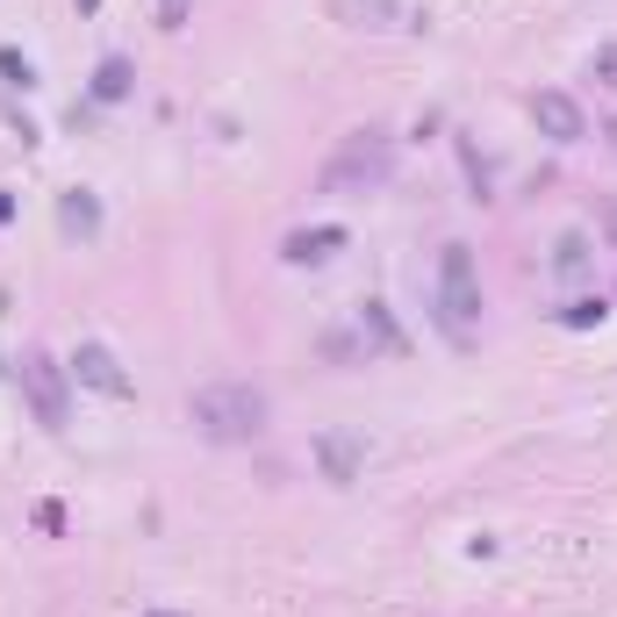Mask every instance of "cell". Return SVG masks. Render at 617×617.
<instances>
[{"label":"cell","mask_w":617,"mask_h":617,"mask_svg":"<svg viewBox=\"0 0 617 617\" xmlns=\"http://www.w3.org/2000/svg\"><path fill=\"white\" fill-rule=\"evenodd\" d=\"M596 274V244L582 238V230H567L560 244H553V280H589Z\"/></svg>","instance_id":"obj_10"},{"label":"cell","mask_w":617,"mask_h":617,"mask_svg":"<svg viewBox=\"0 0 617 617\" xmlns=\"http://www.w3.org/2000/svg\"><path fill=\"white\" fill-rule=\"evenodd\" d=\"M158 29H187V0H158Z\"/></svg>","instance_id":"obj_18"},{"label":"cell","mask_w":617,"mask_h":617,"mask_svg":"<svg viewBox=\"0 0 617 617\" xmlns=\"http://www.w3.org/2000/svg\"><path fill=\"white\" fill-rule=\"evenodd\" d=\"M460 166H467V180H474V202H488V158H481L467 137H460Z\"/></svg>","instance_id":"obj_15"},{"label":"cell","mask_w":617,"mask_h":617,"mask_svg":"<svg viewBox=\"0 0 617 617\" xmlns=\"http://www.w3.org/2000/svg\"><path fill=\"white\" fill-rule=\"evenodd\" d=\"M438 324H446L452 344H474V324H481V274H474V252L460 238L438 252Z\"/></svg>","instance_id":"obj_3"},{"label":"cell","mask_w":617,"mask_h":617,"mask_svg":"<svg viewBox=\"0 0 617 617\" xmlns=\"http://www.w3.org/2000/svg\"><path fill=\"white\" fill-rule=\"evenodd\" d=\"M316 467H324V481H360V467H366V438L360 431H344V424H330V431H316Z\"/></svg>","instance_id":"obj_8"},{"label":"cell","mask_w":617,"mask_h":617,"mask_svg":"<svg viewBox=\"0 0 617 617\" xmlns=\"http://www.w3.org/2000/svg\"><path fill=\"white\" fill-rule=\"evenodd\" d=\"M0 80H8V86H29L36 72H29V58H22V51H0Z\"/></svg>","instance_id":"obj_17"},{"label":"cell","mask_w":617,"mask_h":617,"mask_svg":"<svg viewBox=\"0 0 617 617\" xmlns=\"http://www.w3.org/2000/svg\"><path fill=\"white\" fill-rule=\"evenodd\" d=\"M130 94V65L122 58H101V72H94V101H122Z\"/></svg>","instance_id":"obj_13"},{"label":"cell","mask_w":617,"mask_h":617,"mask_svg":"<svg viewBox=\"0 0 617 617\" xmlns=\"http://www.w3.org/2000/svg\"><path fill=\"white\" fill-rule=\"evenodd\" d=\"M603 316H610V308H603V294H574V302L560 308L567 330H589V324H603Z\"/></svg>","instance_id":"obj_14"},{"label":"cell","mask_w":617,"mask_h":617,"mask_svg":"<svg viewBox=\"0 0 617 617\" xmlns=\"http://www.w3.org/2000/svg\"><path fill=\"white\" fill-rule=\"evenodd\" d=\"M94 8H101V0H80V15H94Z\"/></svg>","instance_id":"obj_21"},{"label":"cell","mask_w":617,"mask_h":617,"mask_svg":"<svg viewBox=\"0 0 617 617\" xmlns=\"http://www.w3.org/2000/svg\"><path fill=\"white\" fill-rule=\"evenodd\" d=\"M344 29H395V0H330Z\"/></svg>","instance_id":"obj_12"},{"label":"cell","mask_w":617,"mask_h":617,"mask_svg":"<svg viewBox=\"0 0 617 617\" xmlns=\"http://www.w3.org/2000/svg\"><path fill=\"white\" fill-rule=\"evenodd\" d=\"M589 80H596V86H610V94H617V44H603V51L589 58Z\"/></svg>","instance_id":"obj_16"},{"label":"cell","mask_w":617,"mask_h":617,"mask_svg":"<svg viewBox=\"0 0 617 617\" xmlns=\"http://www.w3.org/2000/svg\"><path fill=\"white\" fill-rule=\"evenodd\" d=\"M144 617H180V610H144Z\"/></svg>","instance_id":"obj_22"},{"label":"cell","mask_w":617,"mask_h":617,"mask_svg":"<svg viewBox=\"0 0 617 617\" xmlns=\"http://www.w3.org/2000/svg\"><path fill=\"white\" fill-rule=\"evenodd\" d=\"M603 238H610V244H617V208H610V216H603Z\"/></svg>","instance_id":"obj_19"},{"label":"cell","mask_w":617,"mask_h":617,"mask_svg":"<svg viewBox=\"0 0 617 617\" xmlns=\"http://www.w3.org/2000/svg\"><path fill=\"white\" fill-rule=\"evenodd\" d=\"M58 223H65V238H101V202H94V194H86V187H72L65 194V202H58Z\"/></svg>","instance_id":"obj_11"},{"label":"cell","mask_w":617,"mask_h":617,"mask_svg":"<svg viewBox=\"0 0 617 617\" xmlns=\"http://www.w3.org/2000/svg\"><path fill=\"white\" fill-rule=\"evenodd\" d=\"M187 424L202 431L208 446H252L266 431V395L252 380H208L187 395Z\"/></svg>","instance_id":"obj_1"},{"label":"cell","mask_w":617,"mask_h":617,"mask_svg":"<svg viewBox=\"0 0 617 617\" xmlns=\"http://www.w3.org/2000/svg\"><path fill=\"white\" fill-rule=\"evenodd\" d=\"M532 122H539V137H553V144H582L589 137L582 101L560 94V86H539V94H532Z\"/></svg>","instance_id":"obj_6"},{"label":"cell","mask_w":617,"mask_h":617,"mask_svg":"<svg viewBox=\"0 0 617 617\" xmlns=\"http://www.w3.org/2000/svg\"><path fill=\"white\" fill-rule=\"evenodd\" d=\"M22 395H29V410H36V424H44V431H65L72 395H65V366H58V360L29 352V360H22Z\"/></svg>","instance_id":"obj_5"},{"label":"cell","mask_w":617,"mask_h":617,"mask_svg":"<svg viewBox=\"0 0 617 617\" xmlns=\"http://www.w3.org/2000/svg\"><path fill=\"white\" fill-rule=\"evenodd\" d=\"M72 374H80L86 388H101L108 402H130V395H137V380L122 374V360H116V352H108V344H94V338H86L80 352H72Z\"/></svg>","instance_id":"obj_7"},{"label":"cell","mask_w":617,"mask_h":617,"mask_svg":"<svg viewBox=\"0 0 617 617\" xmlns=\"http://www.w3.org/2000/svg\"><path fill=\"white\" fill-rule=\"evenodd\" d=\"M388 172H395V137L366 122V130H352V137L330 152L324 194H380V187H388Z\"/></svg>","instance_id":"obj_2"},{"label":"cell","mask_w":617,"mask_h":617,"mask_svg":"<svg viewBox=\"0 0 617 617\" xmlns=\"http://www.w3.org/2000/svg\"><path fill=\"white\" fill-rule=\"evenodd\" d=\"M0 223H15V202H8V194H0Z\"/></svg>","instance_id":"obj_20"},{"label":"cell","mask_w":617,"mask_h":617,"mask_svg":"<svg viewBox=\"0 0 617 617\" xmlns=\"http://www.w3.org/2000/svg\"><path fill=\"white\" fill-rule=\"evenodd\" d=\"M344 230L338 223H316V230H288V244H280V258H288V266H330V258L344 252Z\"/></svg>","instance_id":"obj_9"},{"label":"cell","mask_w":617,"mask_h":617,"mask_svg":"<svg viewBox=\"0 0 617 617\" xmlns=\"http://www.w3.org/2000/svg\"><path fill=\"white\" fill-rule=\"evenodd\" d=\"M324 352H330L338 366L395 360V352H402V330H395L388 302H360V308H352V330H330V338H324Z\"/></svg>","instance_id":"obj_4"}]
</instances>
